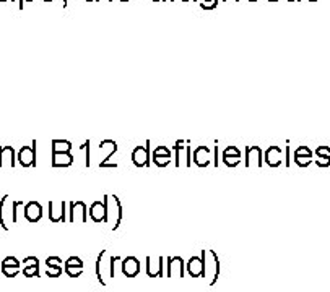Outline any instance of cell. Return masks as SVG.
<instances>
[{
    "instance_id": "obj_23",
    "label": "cell",
    "mask_w": 330,
    "mask_h": 292,
    "mask_svg": "<svg viewBox=\"0 0 330 292\" xmlns=\"http://www.w3.org/2000/svg\"><path fill=\"white\" fill-rule=\"evenodd\" d=\"M122 261V256L113 255L109 256V277H116V263Z\"/></svg>"
},
{
    "instance_id": "obj_39",
    "label": "cell",
    "mask_w": 330,
    "mask_h": 292,
    "mask_svg": "<svg viewBox=\"0 0 330 292\" xmlns=\"http://www.w3.org/2000/svg\"><path fill=\"white\" fill-rule=\"evenodd\" d=\"M216 5H218V2H202L200 3V8H203V10H213V8H216Z\"/></svg>"
},
{
    "instance_id": "obj_10",
    "label": "cell",
    "mask_w": 330,
    "mask_h": 292,
    "mask_svg": "<svg viewBox=\"0 0 330 292\" xmlns=\"http://www.w3.org/2000/svg\"><path fill=\"white\" fill-rule=\"evenodd\" d=\"M106 258H108V250H101L98 258H96V277H98L99 284L101 286H108V279H106V274H104V268L109 271V260L106 261Z\"/></svg>"
},
{
    "instance_id": "obj_11",
    "label": "cell",
    "mask_w": 330,
    "mask_h": 292,
    "mask_svg": "<svg viewBox=\"0 0 330 292\" xmlns=\"http://www.w3.org/2000/svg\"><path fill=\"white\" fill-rule=\"evenodd\" d=\"M164 271V258L163 256H147V276L148 277H161Z\"/></svg>"
},
{
    "instance_id": "obj_14",
    "label": "cell",
    "mask_w": 330,
    "mask_h": 292,
    "mask_svg": "<svg viewBox=\"0 0 330 292\" xmlns=\"http://www.w3.org/2000/svg\"><path fill=\"white\" fill-rule=\"evenodd\" d=\"M23 213H25V218L28 222L35 224L38 221H41L42 218V206L38 201H30L25 204V209H23Z\"/></svg>"
},
{
    "instance_id": "obj_36",
    "label": "cell",
    "mask_w": 330,
    "mask_h": 292,
    "mask_svg": "<svg viewBox=\"0 0 330 292\" xmlns=\"http://www.w3.org/2000/svg\"><path fill=\"white\" fill-rule=\"evenodd\" d=\"M60 263H62V260L59 256H49L46 260V266L47 268H54V266H60Z\"/></svg>"
},
{
    "instance_id": "obj_18",
    "label": "cell",
    "mask_w": 330,
    "mask_h": 292,
    "mask_svg": "<svg viewBox=\"0 0 330 292\" xmlns=\"http://www.w3.org/2000/svg\"><path fill=\"white\" fill-rule=\"evenodd\" d=\"M74 164L72 153H52V167H69Z\"/></svg>"
},
{
    "instance_id": "obj_19",
    "label": "cell",
    "mask_w": 330,
    "mask_h": 292,
    "mask_svg": "<svg viewBox=\"0 0 330 292\" xmlns=\"http://www.w3.org/2000/svg\"><path fill=\"white\" fill-rule=\"evenodd\" d=\"M72 141L69 140H52V153H70Z\"/></svg>"
},
{
    "instance_id": "obj_1",
    "label": "cell",
    "mask_w": 330,
    "mask_h": 292,
    "mask_svg": "<svg viewBox=\"0 0 330 292\" xmlns=\"http://www.w3.org/2000/svg\"><path fill=\"white\" fill-rule=\"evenodd\" d=\"M200 258H202V266H203L202 277H207L208 286L213 287L216 284L218 277H220V273H221L220 258H218V255L213 250H202Z\"/></svg>"
},
{
    "instance_id": "obj_41",
    "label": "cell",
    "mask_w": 330,
    "mask_h": 292,
    "mask_svg": "<svg viewBox=\"0 0 330 292\" xmlns=\"http://www.w3.org/2000/svg\"><path fill=\"white\" fill-rule=\"evenodd\" d=\"M25 2H30V3H31L33 0H20V5H18V8L23 10V7H25Z\"/></svg>"
},
{
    "instance_id": "obj_29",
    "label": "cell",
    "mask_w": 330,
    "mask_h": 292,
    "mask_svg": "<svg viewBox=\"0 0 330 292\" xmlns=\"http://www.w3.org/2000/svg\"><path fill=\"white\" fill-rule=\"evenodd\" d=\"M62 271H64V268H62V266L47 268V270H46V276H49V277H59L62 274Z\"/></svg>"
},
{
    "instance_id": "obj_53",
    "label": "cell",
    "mask_w": 330,
    "mask_h": 292,
    "mask_svg": "<svg viewBox=\"0 0 330 292\" xmlns=\"http://www.w3.org/2000/svg\"><path fill=\"white\" fill-rule=\"evenodd\" d=\"M86 2H95V0H86Z\"/></svg>"
},
{
    "instance_id": "obj_43",
    "label": "cell",
    "mask_w": 330,
    "mask_h": 292,
    "mask_svg": "<svg viewBox=\"0 0 330 292\" xmlns=\"http://www.w3.org/2000/svg\"><path fill=\"white\" fill-rule=\"evenodd\" d=\"M181 2H184V3H186V2H195V0H181Z\"/></svg>"
},
{
    "instance_id": "obj_52",
    "label": "cell",
    "mask_w": 330,
    "mask_h": 292,
    "mask_svg": "<svg viewBox=\"0 0 330 292\" xmlns=\"http://www.w3.org/2000/svg\"><path fill=\"white\" fill-rule=\"evenodd\" d=\"M309 2H317V0H309Z\"/></svg>"
},
{
    "instance_id": "obj_3",
    "label": "cell",
    "mask_w": 330,
    "mask_h": 292,
    "mask_svg": "<svg viewBox=\"0 0 330 292\" xmlns=\"http://www.w3.org/2000/svg\"><path fill=\"white\" fill-rule=\"evenodd\" d=\"M18 163L23 167H36V140H33L31 146H21L18 149Z\"/></svg>"
},
{
    "instance_id": "obj_26",
    "label": "cell",
    "mask_w": 330,
    "mask_h": 292,
    "mask_svg": "<svg viewBox=\"0 0 330 292\" xmlns=\"http://www.w3.org/2000/svg\"><path fill=\"white\" fill-rule=\"evenodd\" d=\"M20 270H21L20 266H2V273L7 277H15L20 273Z\"/></svg>"
},
{
    "instance_id": "obj_37",
    "label": "cell",
    "mask_w": 330,
    "mask_h": 292,
    "mask_svg": "<svg viewBox=\"0 0 330 292\" xmlns=\"http://www.w3.org/2000/svg\"><path fill=\"white\" fill-rule=\"evenodd\" d=\"M21 263L23 266H39V260L36 256H26Z\"/></svg>"
},
{
    "instance_id": "obj_6",
    "label": "cell",
    "mask_w": 330,
    "mask_h": 292,
    "mask_svg": "<svg viewBox=\"0 0 330 292\" xmlns=\"http://www.w3.org/2000/svg\"><path fill=\"white\" fill-rule=\"evenodd\" d=\"M244 164L246 167H251V165L262 167V165H264V151H262L259 146H247Z\"/></svg>"
},
{
    "instance_id": "obj_20",
    "label": "cell",
    "mask_w": 330,
    "mask_h": 292,
    "mask_svg": "<svg viewBox=\"0 0 330 292\" xmlns=\"http://www.w3.org/2000/svg\"><path fill=\"white\" fill-rule=\"evenodd\" d=\"M7 198L8 195H5L2 200H0V226H2L3 231H8V226H7V221H5V214H7Z\"/></svg>"
},
{
    "instance_id": "obj_51",
    "label": "cell",
    "mask_w": 330,
    "mask_h": 292,
    "mask_svg": "<svg viewBox=\"0 0 330 292\" xmlns=\"http://www.w3.org/2000/svg\"><path fill=\"white\" fill-rule=\"evenodd\" d=\"M269 2H278V0H269Z\"/></svg>"
},
{
    "instance_id": "obj_9",
    "label": "cell",
    "mask_w": 330,
    "mask_h": 292,
    "mask_svg": "<svg viewBox=\"0 0 330 292\" xmlns=\"http://www.w3.org/2000/svg\"><path fill=\"white\" fill-rule=\"evenodd\" d=\"M70 216H69V221L70 222H86V214H88V208H86V204L83 201H70Z\"/></svg>"
},
{
    "instance_id": "obj_5",
    "label": "cell",
    "mask_w": 330,
    "mask_h": 292,
    "mask_svg": "<svg viewBox=\"0 0 330 292\" xmlns=\"http://www.w3.org/2000/svg\"><path fill=\"white\" fill-rule=\"evenodd\" d=\"M132 163L137 167L150 165V140H147L145 146H135V149L132 151Z\"/></svg>"
},
{
    "instance_id": "obj_16",
    "label": "cell",
    "mask_w": 330,
    "mask_h": 292,
    "mask_svg": "<svg viewBox=\"0 0 330 292\" xmlns=\"http://www.w3.org/2000/svg\"><path fill=\"white\" fill-rule=\"evenodd\" d=\"M186 273L191 277H202L203 266H202V258L200 256H191L186 263Z\"/></svg>"
},
{
    "instance_id": "obj_50",
    "label": "cell",
    "mask_w": 330,
    "mask_h": 292,
    "mask_svg": "<svg viewBox=\"0 0 330 292\" xmlns=\"http://www.w3.org/2000/svg\"><path fill=\"white\" fill-rule=\"evenodd\" d=\"M119 2H122V3H125V2H129V0H119Z\"/></svg>"
},
{
    "instance_id": "obj_25",
    "label": "cell",
    "mask_w": 330,
    "mask_h": 292,
    "mask_svg": "<svg viewBox=\"0 0 330 292\" xmlns=\"http://www.w3.org/2000/svg\"><path fill=\"white\" fill-rule=\"evenodd\" d=\"M223 163H225L228 167H236V165L241 163V156H223Z\"/></svg>"
},
{
    "instance_id": "obj_8",
    "label": "cell",
    "mask_w": 330,
    "mask_h": 292,
    "mask_svg": "<svg viewBox=\"0 0 330 292\" xmlns=\"http://www.w3.org/2000/svg\"><path fill=\"white\" fill-rule=\"evenodd\" d=\"M49 219L52 222H67V203L65 201H59L49 203Z\"/></svg>"
},
{
    "instance_id": "obj_17",
    "label": "cell",
    "mask_w": 330,
    "mask_h": 292,
    "mask_svg": "<svg viewBox=\"0 0 330 292\" xmlns=\"http://www.w3.org/2000/svg\"><path fill=\"white\" fill-rule=\"evenodd\" d=\"M3 165H10V167L17 165L15 149L12 146H0V167H3Z\"/></svg>"
},
{
    "instance_id": "obj_4",
    "label": "cell",
    "mask_w": 330,
    "mask_h": 292,
    "mask_svg": "<svg viewBox=\"0 0 330 292\" xmlns=\"http://www.w3.org/2000/svg\"><path fill=\"white\" fill-rule=\"evenodd\" d=\"M166 265H168V270H166V276L168 277H184L186 276V263L181 256H168L166 258Z\"/></svg>"
},
{
    "instance_id": "obj_35",
    "label": "cell",
    "mask_w": 330,
    "mask_h": 292,
    "mask_svg": "<svg viewBox=\"0 0 330 292\" xmlns=\"http://www.w3.org/2000/svg\"><path fill=\"white\" fill-rule=\"evenodd\" d=\"M294 156H308V158H312V153H311L308 146H299V148L294 151Z\"/></svg>"
},
{
    "instance_id": "obj_30",
    "label": "cell",
    "mask_w": 330,
    "mask_h": 292,
    "mask_svg": "<svg viewBox=\"0 0 330 292\" xmlns=\"http://www.w3.org/2000/svg\"><path fill=\"white\" fill-rule=\"evenodd\" d=\"M2 266H21V263L18 261V258L15 256H7L5 260L2 261Z\"/></svg>"
},
{
    "instance_id": "obj_12",
    "label": "cell",
    "mask_w": 330,
    "mask_h": 292,
    "mask_svg": "<svg viewBox=\"0 0 330 292\" xmlns=\"http://www.w3.org/2000/svg\"><path fill=\"white\" fill-rule=\"evenodd\" d=\"M120 270H122V274L125 277H135L138 276L140 273V261L138 258L135 256H125L122 261H120Z\"/></svg>"
},
{
    "instance_id": "obj_42",
    "label": "cell",
    "mask_w": 330,
    "mask_h": 292,
    "mask_svg": "<svg viewBox=\"0 0 330 292\" xmlns=\"http://www.w3.org/2000/svg\"><path fill=\"white\" fill-rule=\"evenodd\" d=\"M223 2H225V3H236L237 0H223Z\"/></svg>"
},
{
    "instance_id": "obj_28",
    "label": "cell",
    "mask_w": 330,
    "mask_h": 292,
    "mask_svg": "<svg viewBox=\"0 0 330 292\" xmlns=\"http://www.w3.org/2000/svg\"><path fill=\"white\" fill-rule=\"evenodd\" d=\"M294 163L299 165V167H308V165L312 163V158H308V156H294Z\"/></svg>"
},
{
    "instance_id": "obj_45",
    "label": "cell",
    "mask_w": 330,
    "mask_h": 292,
    "mask_svg": "<svg viewBox=\"0 0 330 292\" xmlns=\"http://www.w3.org/2000/svg\"><path fill=\"white\" fill-rule=\"evenodd\" d=\"M203 2H218V0H203Z\"/></svg>"
},
{
    "instance_id": "obj_27",
    "label": "cell",
    "mask_w": 330,
    "mask_h": 292,
    "mask_svg": "<svg viewBox=\"0 0 330 292\" xmlns=\"http://www.w3.org/2000/svg\"><path fill=\"white\" fill-rule=\"evenodd\" d=\"M153 156H156V158H171V151H169L166 146H158V148L153 151Z\"/></svg>"
},
{
    "instance_id": "obj_54",
    "label": "cell",
    "mask_w": 330,
    "mask_h": 292,
    "mask_svg": "<svg viewBox=\"0 0 330 292\" xmlns=\"http://www.w3.org/2000/svg\"><path fill=\"white\" fill-rule=\"evenodd\" d=\"M249 2H257V0H249Z\"/></svg>"
},
{
    "instance_id": "obj_22",
    "label": "cell",
    "mask_w": 330,
    "mask_h": 292,
    "mask_svg": "<svg viewBox=\"0 0 330 292\" xmlns=\"http://www.w3.org/2000/svg\"><path fill=\"white\" fill-rule=\"evenodd\" d=\"M64 271L69 274L70 277H78L81 273H83V266H67L64 268Z\"/></svg>"
},
{
    "instance_id": "obj_13",
    "label": "cell",
    "mask_w": 330,
    "mask_h": 292,
    "mask_svg": "<svg viewBox=\"0 0 330 292\" xmlns=\"http://www.w3.org/2000/svg\"><path fill=\"white\" fill-rule=\"evenodd\" d=\"M265 163L270 167H278L283 164V151L280 146H269L265 149Z\"/></svg>"
},
{
    "instance_id": "obj_40",
    "label": "cell",
    "mask_w": 330,
    "mask_h": 292,
    "mask_svg": "<svg viewBox=\"0 0 330 292\" xmlns=\"http://www.w3.org/2000/svg\"><path fill=\"white\" fill-rule=\"evenodd\" d=\"M286 165H290V146H286Z\"/></svg>"
},
{
    "instance_id": "obj_21",
    "label": "cell",
    "mask_w": 330,
    "mask_h": 292,
    "mask_svg": "<svg viewBox=\"0 0 330 292\" xmlns=\"http://www.w3.org/2000/svg\"><path fill=\"white\" fill-rule=\"evenodd\" d=\"M91 141L90 140H86L83 145L80 146V149L83 151L85 149V165L86 167H91Z\"/></svg>"
},
{
    "instance_id": "obj_24",
    "label": "cell",
    "mask_w": 330,
    "mask_h": 292,
    "mask_svg": "<svg viewBox=\"0 0 330 292\" xmlns=\"http://www.w3.org/2000/svg\"><path fill=\"white\" fill-rule=\"evenodd\" d=\"M21 271L26 277H38L39 276V266H23Z\"/></svg>"
},
{
    "instance_id": "obj_33",
    "label": "cell",
    "mask_w": 330,
    "mask_h": 292,
    "mask_svg": "<svg viewBox=\"0 0 330 292\" xmlns=\"http://www.w3.org/2000/svg\"><path fill=\"white\" fill-rule=\"evenodd\" d=\"M67 266H83V260L80 256H70L69 260L65 261Z\"/></svg>"
},
{
    "instance_id": "obj_49",
    "label": "cell",
    "mask_w": 330,
    "mask_h": 292,
    "mask_svg": "<svg viewBox=\"0 0 330 292\" xmlns=\"http://www.w3.org/2000/svg\"><path fill=\"white\" fill-rule=\"evenodd\" d=\"M42 2H46V3H49V2H52V0H42Z\"/></svg>"
},
{
    "instance_id": "obj_44",
    "label": "cell",
    "mask_w": 330,
    "mask_h": 292,
    "mask_svg": "<svg viewBox=\"0 0 330 292\" xmlns=\"http://www.w3.org/2000/svg\"><path fill=\"white\" fill-rule=\"evenodd\" d=\"M96 2H111V0H96Z\"/></svg>"
},
{
    "instance_id": "obj_47",
    "label": "cell",
    "mask_w": 330,
    "mask_h": 292,
    "mask_svg": "<svg viewBox=\"0 0 330 292\" xmlns=\"http://www.w3.org/2000/svg\"><path fill=\"white\" fill-rule=\"evenodd\" d=\"M153 2H166V0H153Z\"/></svg>"
},
{
    "instance_id": "obj_2",
    "label": "cell",
    "mask_w": 330,
    "mask_h": 292,
    "mask_svg": "<svg viewBox=\"0 0 330 292\" xmlns=\"http://www.w3.org/2000/svg\"><path fill=\"white\" fill-rule=\"evenodd\" d=\"M104 203L108 208V218L106 224H111V231H117L122 224V201L117 195H104Z\"/></svg>"
},
{
    "instance_id": "obj_38",
    "label": "cell",
    "mask_w": 330,
    "mask_h": 292,
    "mask_svg": "<svg viewBox=\"0 0 330 292\" xmlns=\"http://www.w3.org/2000/svg\"><path fill=\"white\" fill-rule=\"evenodd\" d=\"M315 154L317 156H330V148L329 146H319V148L315 149Z\"/></svg>"
},
{
    "instance_id": "obj_7",
    "label": "cell",
    "mask_w": 330,
    "mask_h": 292,
    "mask_svg": "<svg viewBox=\"0 0 330 292\" xmlns=\"http://www.w3.org/2000/svg\"><path fill=\"white\" fill-rule=\"evenodd\" d=\"M88 214L91 218V221L96 224L106 222V218H108V208H106L104 200L103 201H93L91 206L88 208Z\"/></svg>"
},
{
    "instance_id": "obj_48",
    "label": "cell",
    "mask_w": 330,
    "mask_h": 292,
    "mask_svg": "<svg viewBox=\"0 0 330 292\" xmlns=\"http://www.w3.org/2000/svg\"><path fill=\"white\" fill-rule=\"evenodd\" d=\"M288 2H301V0H288Z\"/></svg>"
},
{
    "instance_id": "obj_46",
    "label": "cell",
    "mask_w": 330,
    "mask_h": 292,
    "mask_svg": "<svg viewBox=\"0 0 330 292\" xmlns=\"http://www.w3.org/2000/svg\"><path fill=\"white\" fill-rule=\"evenodd\" d=\"M0 2H13V0H0Z\"/></svg>"
},
{
    "instance_id": "obj_31",
    "label": "cell",
    "mask_w": 330,
    "mask_h": 292,
    "mask_svg": "<svg viewBox=\"0 0 330 292\" xmlns=\"http://www.w3.org/2000/svg\"><path fill=\"white\" fill-rule=\"evenodd\" d=\"M223 156H241V151L236 146H226L225 151H223Z\"/></svg>"
},
{
    "instance_id": "obj_34",
    "label": "cell",
    "mask_w": 330,
    "mask_h": 292,
    "mask_svg": "<svg viewBox=\"0 0 330 292\" xmlns=\"http://www.w3.org/2000/svg\"><path fill=\"white\" fill-rule=\"evenodd\" d=\"M153 163L158 165V167H166V165L171 163V158H156L153 156Z\"/></svg>"
},
{
    "instance_id": "obj_15",
    "label": "cell",
    "mask_w": 330,
    "mask_h": 292,
    "mask_svg": "<svg viewBox=\"0 0 330 292\" xmlns=\"http://www.w3.org/2000/svg\"><path fill=\"white\" fill-rule=\"evenodd\" d=\"M210 154L212 149L207 148V146H198V148L194 151V163H195L198 167H207L210 164Z\"/></svg>"
},
{
    "instance_id": "obj_32",
    "label": "cell",
    "mask_w": 330,
    "mask_h": 292,
    "mask_svg": "<svg viewBox=\"0 0 330 292\" xmlns=\"http://www.w3.org/2000/svg\"><path fill=\"white\" fill-rule=\"evenodd\" d=\"M315 163H317L319 167H329L330 165V156H317Z\"/></svg>"
}]
</instances>
